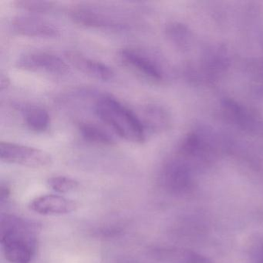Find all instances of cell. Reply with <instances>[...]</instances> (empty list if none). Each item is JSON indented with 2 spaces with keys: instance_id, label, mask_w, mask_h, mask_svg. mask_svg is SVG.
I'll return each instance as SVG.
<instances>
[{
  "instance_id": "9c48e42d",
  "label": "cell",
  "mask_w": 263,
  "mask_h": 263,
  "mask_svg": "<svg viewBox=\"0 0 263 263\" xmlns=\"http://www.w3.org/2000/svg\"><path fill=\"white\" fill-rule=\"evenodd\" d=\"M66 59L81 73L100 81H107L115 77V72L108 66L100 61L84 56L77 51H67Z\"/></svg>"
},
{
  "instance_id": "30bf717a",
  "label": "cell",
  "mask_w": 263,
  "mask_h": 263,
  "mask_svg": "<svg viewBox=\"0 0 263 263\" xmlns=\"http://www.w3.org/2000/svg\"><path fill=\"white\" fill-rule=\"evenodd\" d=\"M24 118L27 127L33 132H44L50 126V115L47 110L41 107H33L27 109Z\"/></svg>"
},
{
  "instance_id": "5b68a950",
  "label": "cell",
  "mask_w": 263,
  "mask_h": 263,
  "mask_svg": "<svg viewBox=\"0 0 263 263\" xmlns=\"http://www.w3.org/2000/svg\"><path fill=\"white\" fill-rule=\"evenodd\" d=\"M118 57L124 66L143 78L153 81H159L162 79L163 73L161 68L145 50L123 49L118 53Z\"/></svg>"
},
{
  "instance_id": "5bb4252c",
  "label": "cell",
  "mask_w": 263,
  "mask_h": 263,
  "mask_svg": "<svg viewBox=\"0 0 263 263\" xmlns=\"http://www.w3.org/2000/svg\"><path fill=\"white\" fill-rule=\"evenodd\" d=\"M13 4L17 8L33 13H46L54 8V3L48 1L16 0Z\"/></svg>"
},
{
  "instance_id": "9a60e30c",
  "label": "cell",
  "mask_w": 263,
  "mask_h": 263,
  "mask_svg": "<svg viewBox=\"0 0 263 263\" xmlns=\"http://www.w3.org/2000/svg\"><path fill=\"white\" fill-rule=\"evenodd\" d=\"M10 195V191L8 187L5 185H1V190H0V201L1 203H4L7 201Z\"/></svg>"
},
{
  "instance_id": "7a4b0ae2",
  "label": "cell",
  "mask_w": 263,
  "mask_h": 263,
  "mask_svg": "<svg viewBox=\"0 0 263 263\" xmlns=\"http://www.w3.org/2000/svg\"><path fill=\"white\" fill-rule=\"evenodd\" d=\"M95 112L101 121L123 139L136 144L145 141L142 121L128 107L111 97H103L95 104Z\"/></svg>"
},
{
  "instance_id": "7c38bea8",
  "label": "cell",
  "mask_w": 263,
  "mask_h": 263,
  "mask_svg": "<svg viewBox=\"0 0 263 263\" xmlns=\"http://www.w3.org/2000/svg\"><path fill=\"white\" fill-rule=\"evenodd\" d=\"M144 127H147L152 130H160L164 127L167 122V115L162 109L158 106H147L143 112ZM145 128V127H144Z\"/></svg>"
},
{
  "instance_id": "52a82bcc",
  "label": "cell",
  "mask_w": 263,
  "mask_h": 263,
  "mask_svg": "<svg viewBox=\"0 0 263 263\" xmlns=\"http://www.w3.org/2000/svg\"><path fill=\"white\" fill-rule=\"evenodd\" d=\"M12 27L21 36L41 38H57L61 36V32L56 26L30 15L16 16L12 22Z\"/></svg>"
},
{
  "instance_id": "6da1fadb",
  "label": "cell",
  "mask_w": 263,
  "mask_h": 263,
  "mask_svg": "<svg viewBox=\"0 0 263 263\" xmlns=\"http://www.w3.org/2000/svg\"><path fill=\"white\" fill-rule=\"evenodd\" d=\"M39 227L12 215L1 216V244L6 258L12 263H29L36 252Z\"/></svg>"
},
{
  "instance_id": "4fadbf2b",
  "label": "cell",
  "mask_w": 263,
  "mask_h": 263,
  "mask_svg": "<svg viewBox=\"0 0 263 263\" xmlns=\"http://www.w3.org/2000/svg\"><path fill=\"white\" fill-rule=\"evenodd\" d=\"M47 184L54 192L61 194L69 193L79 187L78 181L66 176L51 177L47 181Z\"/></svg>"
},
{
  "instance_id": "3957f363",
  "label": "cell",
  "mask_w": 263,
  "mask_h": 263,
  "mask_svg": "<svg viewBox=\"0 0 263 263\" xmlns=\"http://www.w3.org/2000/svg\"><path fill=\"white\" fill-rule=\"evenodd\" d=\"M0 158L9 164L32 168H45L53 164V158L45 151L15 143L1 142Z\"/></svg>"
},
{
  "instance_id": "ba28073f",
  "label": "cell",
  "mask_w": 263,
  "mask_h": 263,
  "mask_svg": "<svg viewBox=\"0 0 263 263\" xmlns=\"http://www.w3.org/2000/svg\"><path fill=\"white\" fill-rule=\"evenodd\" d=\"M78 203L70 198L57 195L37 197L30 201V210L41 215H61L71 213L78 209Z\"/></svg>"
},
{
  "instance_id": "8fae6325",
  "label": "cell",
  "mask_w": 263,
  "mask_h": 263,
  "mask_svg": "<svg viewBox=\"0 0 263 263\" xmlns=\"http://www.w3.org/2000/svg\"><path fill=\"white\" fill-rule=\"evenodd\" d=\"M79 130L83 138L90 142L106 146H111L115 144V140L108 132L95 124H81Z\"/></svg>"
},
{
  "instance_id": "8992f818",
  "label": "cell",
  "mask_w": 263,
  "mask_h": 263,
  "mask_svg": "<svg viewBox=\"0 0 263 263\" xmlns=\"http://www.w3.org/2000/svg\"><path fill=\"white\" fill-rule=\"evenodd\" d=\"M71 18L76 24L89 28L122 31L127 25L115 20L99 8L93 7H79L71 11Z\"/></svg>"
},
{
  "instance_id": "277c9868",
  "label": "cell",
  "mask_w": 263,
  "mask_h": 263,
  "mask_svg": "<svg viewBox=\"0 0 263 263\" xmlns=\"http://www.w3.org/2000/svg\"><path fill=\"white\" fill-rule=\"evenodd\" d=\"M16 66L27 71L44 72L52 75H65L70 72V67L64 60L47 52L24 53L16 61Z\"/></svg>"
},
{
  "instance_id": "2e32d148",
  "label": "cell",
  "mask_w": 263,
  "mask_h": 263,
  "mask_svg": "<svg viewBox=\"0 0 263 263\" xmlns=\"http://www.w3.org/2000/svg\"><path fill=\"white\" fill-rule=\"evenodd\" d=\"M10 80L8 77L6 75H2L1 76V80H0V85H1V90H5L7 89L10 86Z\"/></svg>"
}]
</instances>
